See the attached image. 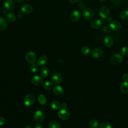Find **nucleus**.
Wrapping results in <instances>:
<instances>
[{
	"label": "nucleus",
	"instance_id": "1",
	"mask_svg": "<svg viewBox=\"0 0 128 128\" xmlns=\"http://www.w3.org/2000/svg\"><path fill=\"white\" fill-rule=\"evenodd\" d=\"M94 14V10L90 8H85L82 10V15L86 20H90L92 18Z\"/></svg>",
	"mask_w": 128,
	"mask_h": 128
},
{
	"label": "nucleus",
	"instance_id": "2",
	"mask_svg": "<svg viewBox=\"0 0 128 128\" xmlns=\"http://www.w3.org/2000/svg\"><path fill=\"white\" fill-rule=\"evenodd\" d=\"M34 100L35 98L34 95L32 94H28L24 98V104L26 106H30L34 104Z\"/></svg>",
	"mask_w": 128,
	"mask_h": 128
},
{
	"label": "nucleus",
	"instance_id": "3",
	"mask_svg": "<svg viewBox=\"0 0 128 128\" xmlns=\"http://www.w3.org/2000/svg\"><path fill=\"white\" fill-rule=\"evenodd\" d=\"M122 56L120 54H114L110 58L111 62L115 64H120L122 62Z\"/></svg>",
	"mask_w": 128,
	"mask_h": 128
},
{
	"label": "nucleus",
	"instance_id": "4",
	"mask_svg": "<svg viewBox=\"0 0 128 128\" xmlns=\"http://www.w3.org/2000/svg\"><path fill=\"white\" fill-rule=\"evenodd\" d=\"M36 59V54L34 52H28L26 55V60L28 63L34 64Z\"/></svg>",
	"mask_w": 128,
	"mask_h": 128
},
{
	"label": "nucleus",
	"instance_id": "5",
	"mask_svg": "<svg viewBox=\"0 0 128 128\" xmlns=\"http://www.w3.org/2000/svg\"><path fill=\"white\" fill-rule=\"evenodd\" d=\"M110 10L106 6H102L99 10V15L103 19L106 18L109 15Z\"/></svg>",
	"mask_w": 128,
	"mask_h": 128
},
{
	"label": "nucleus",
	"instance_id": "6",
	"mask_svg": "<svg viewBox=\"0 0 128 128\" xmlns=\"http://www.w3.org/2000/svg\"><path fill=\"white\" fill-rule=\"evenodd\" d=\"M58 116L60 118L63 120H66L70 118V114L66 109H62L58 112Z\"/></svg>",
	"mask_w": 128,
	"mask_h": 128
},
{
	"label": "nucleus",
	"instance_id": "7",
	"mask_svg": "<svg viewBox=\"0 0 128 128\" xmlns=\"http://www.w3.org/2000/svg\"><path fill=\"white\" fill-rule=\"evenodd\" d=\"M34 118L36 122H41L44 120V114L42 112L38 110L35 112Z\"/></svg>",
	"mask_w": 128,
	"mask_h": 128
},
{
	"label": "nucleus",
	"instance_id": "8",
	"mask_svg": "<svg viewBox=\"0 0 128 128\" xmlns=\"http://www.w3.org/2000/svg\"><path fill=\"white\" fill-rule=\"evenodd\" d=\"M52 80L54 84H59L60 83L62 80V74L58 72H54L52 76Z\"/></svg>",
	"mask_w": 128,
	"mask_h": 128
},
{
	"label": "nucleus",
	"instance_id": "9",
	"mask_svg": "<svg viewBox=\"0 0 128 128\" xmlns=\"http://www.w3.org/2000/svg\"><path fill=\"white\" fill-rule=\"evenodd\" d=\"M81 16L80 12L77 10L73 11L70 16V19L72 22H76L78 20Z\"/></svg>",
	"mask_w": 128,
	"mask_h": 128
},
{
	"label": "nucleus",
	"instance_id": "10",
	"mask_svg": "<svg viewBox=\"0 0 128 128\" xmlns=\"http://www.w3.org/2000/svg\"><path fill=\"white\" fill-rule=\"evenodd\" d=\"M103 54V50L102 48H94L92 50V55L94 58H99L101 57Z\"/></svg>",
	"mask_w": 128,
	"mask_h": 128
},
{
	"label": "nucleus",
	"instance_id": "11",
	"mask_svg": "<svg viewBox=\"0 0 128 128\" xmlns=\"http://www.w3.org/2000/svg\"><path fill=\"white\" fill-rule=\"evenodd\" d=\"M31 82L34 85H40L43 82V78L40 76H35L32 78Z\"/></svg>",
	"mask_w": 128,
	"mask_h": 128
},
{
	"label": "nucleus",
	"instance_id": "12",
	"mask_svg": "<svg viewBox=\"0 0 128 128\" xmlns=\"http://www.w3.org/2000/svg\"><path fill=\"white\" fill-rule=\"evenodd\" d=\"M121 28L120 24L118 21L114 20L110 22V28L114 31L118 30Z\"/></svg>",
	"mask_w": 128,
	"mask_h": 128
},
{
	"label": "nucleus",
	"instance_id": "13",
	"mask_svg": "<svg viewBox=\"0 0 128 128\" xmlns=\"http://www.w3.org/2000/svg\"><path fill=\"white\" fill-rule=\"evenodd\" d=\"M33 10L32 6L30 4H26L22 6L21 8V10L23 13L28 14L32 12Z\"/></svg>",
	"mask_w": 128,
	"mask_h": 128
},
{
	"label": "nucleus",
	"instance_id": "14",
	"mask_svg": "<svg viewBox=\"0 0 128 128\" xmlns=\"http://www.w3.org/2000/svg\"><path fill=\"white\" fill-rule=\"evenodd\" d=\"M102 24L103 22L102 20L99 19L94 20L90 22V26L94 29H96L100 28L102 26Z\"/></svg>",
	"mask_w": 128,
	"mask_h": 128
},
{
	"label": "nucleus",
	"instance_id": "15",
	"mask_svg": "<svg viewBox=\"0 0 128 128\" xmlns=\"http://www.w3.org/2000/svg\"><path fill=\"white\" fill-rule=\"evenodd\" d=\"M4 6L6 10H11L14 7V2L12 0H6L4 4Z\"/></svg>",
	"mask_w": 128,
	"mask_h": 128
},
{
	"label": "nucleus",
	"instance_id": "16",
	"mask_svg": "<svg viewBox=\"0 0 128 128\" xmlns=\"http://www.w3.org/2000/svg\"><path fill=\"white\" fill-rule=\"evenodd\" d=\"M104 44L105 46L108 48L111 47L113 45V43H114L113 39H112V37H111L110 36H106L104 38Z\"/></svg>",
	"mask_w": 128,
	"mask_h": 128
},
{
	"label": "nucleus",
	"instance_id": "17",
	"mask_svg": "<svg viewBox=\"0 0 128 128\" xmlns=\"http://www.w3.org/2000/svg\"><path fill=\"white\" fill-rule=\"evenodd\" d=\"M52 91L54 94L57 96H61L63 94L64 92L62 88L58 85L54 86L52 88Z\"/></svg>",
	"mask_w": 128,
	"mask_h": 128
},
{
	"label": "nucleus",
	"instance_id": "18",
	"mask_svg": "<svg viewBox=\"0 0 128 128\" xmlns=\"http://www.w3.org/2000/svg\"><path fill=\"white\" fill-rule=\"evenodd\" d=\"M48 62V58L45 56H40L37 60V64L38 66H42L46 64Z\"/></svg>",
	"mask_w": 128,
	"mask_h": 128
},
{
	"label": "nucleus",
	"instance_id": "19",
	"mask_svg": "<svg viewBox=\"0 0 128 128\" xmlns=\"http://www.w3.org/2000/svg\"><path fill=\"white\" fill-rule=\"evenodd\" d=\"M120 90L122 93H127L128 92V82L127 81H124L120 86Z\"/></svg>",
	"mask_w": 128,
	"mask_h": 128
},
{
	"label": "nucleus",
	"instance_id": "20",
	"mask_svg": "<svg viewBox=\"0 0 128 128\" xmlns=\"http://www.w3.org/2000/svg\"><path fill=\"white\" fill-rule=\"evenodd\" d=\"M7 26V22L3 18H0V30H5Z\"/></svg>",
	"mask_w": 128,
	"mask_h": 128
},
{
	"label": "nucleus",
	"instance_id": "21",
	"mask_svg": "<svg viewBox=\"0 0 128 128\" xmlns=\"http://www.w3.org/2000/svg\"><path fill=\"white\" fill-rule=\"evenodd\" d=\"M88 126L90 128H98L99 127V124L96 120H92L88 122Z\"/></svg>",
	"mask_w": 128,
	"mask_h": 128
},
{
	"label": "nucleus",
	"instance_id": "22",
	"mask_svg": "<svg viewBox=\"0 0 128 128\" xmlns=\"http://www.w3.org/2000/svg\"><path fill=\"white\" fill-rule=\"evenodd\" d=\"M51 107L54 110H58L61 107L60 103L58 101H52L50 104Z\"/></svg>",
	"mask_w": 128,
	"mask_h": 128
},
{
	"label": "nucleus",
	"instance_id": "23",
	"mask_svg": "<svg viewBox=\"0 0 128 128\" xmlns=\"http://www.w3.org/2000/svg\"><path fill=\"white\" fill-rule=\"evenodd\" d=\"M48 126L50 128H60V124L54 120H51L48 124Z\"/></svg>",
	"mask_w": 128,
	"mask_h": 128
},
{
	"label": "nucleus",
	"instance_id": "24",
	"mask_svg": "<svg viewBox=\"0 0 128 128\" xmlns=\"http://www.w3.org/2000/svg\"><path fill=\"white\" fill-rule=\"evenodd\" d=\"M16 16L12 12H10L6 15L7 20L10 22H14L16 20Z\"/></svg>",
	"mask_w": 128,
	"mask_h": 128
},
{
	"label": "nucleus",
	"instance_id": "25",
	"mask_svg": "<svg viewBox=\"0 0 128 128\" xmlns=\"http://www.w3.org/2000/svg\"><path fill=\"white\" fill-rule=\"evenodd\" d=\"M38 101L40 104H46V100L44 95L40 94L38 96Z\"/></svg>",
	"mask_w": 128,
	"mask_h": 128
},
{
	"label": "nucleus",
	"instance_id": "26",
	"mask_svg": "<svg viewBox=\"0 0 128 128\" xmlns=\"http://www.w3.org/2000/svg\"><path fill=\"white\" fill-rule=\"evenodd\" d=\"M50 73V70L48 68L46 67H44L42 68L40 70V74L44 77H46Z\"/></svg>",
	"mask_w": 128,
	"mask_h": 128
},
{
	"label": "nucleus",
	"instance_id": "27",
	"mask_svg": "<svg viewBox=\"0 0 128 128\" xmlns=\"http://www.w3.org/2000/svg\"><path fill=\"white\" fill-rule=\"evenodd\" d=\"M120 17L124 20H128V10H124L120 14Z\"/></svg>",
	"mask_w": 128,
	"mask_h": 128
},
{
	"label": "nucleus",
	"instance_id": "28",
	"mask_svg": "<svg viewBox=\"0 0 128 128\" xmlns=\"http://www.w3.org/2000/svg\"><path fill=\"white\" fill-rule=\"evenodd\" d=\"M90 50L89 47L87 46H84L81 48V52L84 55H88L90 53Z\"/></svg>",
	"mask_w": 128,
	"mask_h": 128
},
{
	"label": "nucleus",
	"instance_id": "29",
	"mask_svg": "<svg viewBox=\"0 0 128 128\" xmlns=\"http://www.w3.org/2000/svg\"><path fill=\"white\" fill-rule=\"evenodd\" d=\"M53 86L52 82L50 81H46L44 84V88L46 90H50Z\"/></svg>",
	"mask_w": 128,
	"mask_h": 128
},
{
	"label": "nucleus",
	"instance_id": "30",
	"mask_svg": "<svg viewBox=\"0 0 128 128\" xmlns=\"http://www.w3.org/2000/svg\"><path fill=\"white\" fill-rule=\"evenodd\" d=\"M99 128H112V126L110 122H103L99 125Z\"/></svg>",
	"mask_w": 128,
	"mask_h": 128
},
{
	"label": "nucleus",
	"instance_id": "31",
	"mask_svg": "<svg viewBox=\"0 0 128 128\" xmlns=\"http://www.w3.org/2000/svg\"><path fill=\"white\" fill-rule=\"evenodd\" d=\"M120 53L122 55L126 56L128 55V46H123L120 50Z\"/></svg>",
	"mask_w": 128,
	"mask_h": 128
},
{
	"label": "nucleus",
	"instance_id": "32",
	"mask_svg": "<svg viewBox=\"0 0 128 128\" xmlns=\"http://www.w3.org/2000/svg\"><path fill=\"white\" fill-rule=\"evenodd\" d=\"M30 70L32 72H36L38 71V67L37 66L36 64H32L30 66Z\"/></svg>",
	"mask_w": 128,
	"mask_h": 128
},
{
	"label": "nucleus",
	"instance_id": "33",
	"mask_svg": "<svg viewBox=\"0 0 128 128\" xmlns=\"http://www.w3.org/2000/svg\"><path fill=\"white\" fill-rule=\"evenodd\" d=\"M5 122H6L5 118H3V117L0 116V126H2L3 124H4Z\"/></svg>",
	"mask_w": 128,
	"mask_h": 128
},
{
	"label": "nucleus",
	"instance_id": "34",
	"mask_svg": "<svg viewBox=\"0 0 128 128\" xmlns=\"http://www.w3.org/2000/svg\"><path fill=\"white\" fill-rule=\"evenodd\" d=\"M122 80L124 81H128V74H124L122 76Z\"/></svg>",
	"mask_w": 128,
	"mask_h": 128
},
{
	"label": "nucleus",
	"instance_id": "35",
	"mask_svg": "<svg viewBox=\"0 0 128 128\" xmlns=\"http://www.w3.org/2000/svg\"><path fill=\"white\" fill-rule=\"evenodd\" d=\"M112 0V2H113L114 4L118 5V4H120V3L121 2L122 0Z\"/></svg>",
	"mask_w": 128,
	"mask_h": 128
},
{
	"label": "nucleus",
	"instance_id": "36",
	"mask_svg": "<svg viewBox=\"0 0 128 128\" xmlns=\"http://www.w3.org/2000/svg\"><path fill=\"white\" fill-rule=\"evenodd\" d=\"M34 128H42V126L40 124H36L34 126Z\"/></svg>",
	"mask_w": 128,
	"mask_h": 128
},
{
	"label": "nucleus",
	"instance_id": "37",
	"mask_svg": "<svg viewBox=\"0 0 128 128\" xmlns=\"http://www.w3.org/2000/svg\"><path fill=\"white\" fill-rule=\"evenodd\" d=\"M61 106L62 107V109H66V107H67V104H66V103H63V104H62Z\"/></svg>",
	"mask_w": 128,
	"mask_h": 128
},
{
	"label": "nucleus",
	"instance_id": "38",
	"mask_svg": "<svg viewBox=\"0 0 128 128\" xmlns=\"http://www.w3.org/2000/svg\"><path fill=\"white\" fill-rule=\"evenodd\" d=\"M16 2L19 4H21V3H22L24 0H16Z\"/></svg>",
	"mask_w": 128,
	"mask_h": 128
},
{
	"label": "nucleus",
	"instance_id": "39",
	"mask_svg": "<svg viewBox=\"0 0 128 128\" xmlns=\"http://www.w3.org/2000/svg\"><path fill=\"white\" fill-rule=\"evenodd\" d=\"M78 0H69V1H70V2H74V3L77 2Z\"/></svg>",
	"mask_w": 128,
	"mask_h": 128
},
{
	"label": "nucleus",
	"instance_id": "40",
	"mask_svg": "<svg viewBox=\"0 0 128 128\" xmlns=\"http://www.w3.org/2000/svg\"><path fill=\"white\" fill-rule=\"evenodd\" d=\"M24 128H32L30 126H26Z\"/></svg>",
	"mask_w": 128,
	"mask_h": 128
},
{
	"label": "nucleus",
	"instance_id": "41",
	"mask_svg": "<svg viewBox=\"0 0 128 128\" xmlns=\"http://www.w3.org/2000/svg\"><path fill=\"white\" fill-rule=\"evenodd\" d=\"M100 1H102V2H104V1H106V0H100Z\"/></svg>",
	"mask_w": 128,
	"mask_h": 128
}]
</instances>
